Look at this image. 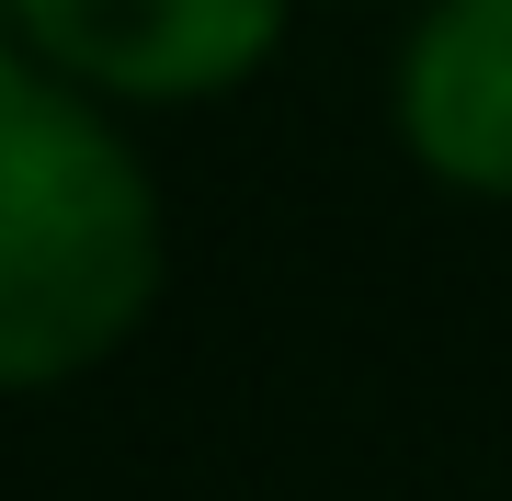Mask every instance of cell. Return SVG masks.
I'll use <instances>...</instances> for the list:
<instances>
[{
  "mask_svg": "<svg viewBox=\"0 0 512 501\" xmlns=\"http://www.w3.org/2000/svg\"><path fill=\"white\" fill-rule=\"evenodd\" d=\"M296 0H0L23 57L92 103H205L285 46Z\"/></svg>",
  "mask_w": 512,
  "mask_h": 501,
  "instance_id": "2",
  "label": "cell"
},
{
  "mask_svg": "<svg viewBox=\"0 0 512 501\" xmlns=\"http://www.w3.org/2000/svg\"><path fill=\"white\" fill-rule=\"evenodd\" d=\"M171 228L126 126L46 57L0 46V399L114 365L160 308Z\"/></svg>",
  "mask_w": 512,
  "mask_h": 501,
  "instance_id": "1",
  "label": "cell"
},
{
  "mask_svg": "<svg viewBox=\"0 0 512 501\" xmlns=\"http://www.w3.org/2000/svg\"><path fill=\"white\" fill-rule=\"evenodd\" d=\"M399 149L512 205V0H421L399 35Z\"/></svg>",
  "mask_w": 512,
  "mask_h": 501,
  "instance_id": "3",
  "label": "cell"
}]
</instances>
